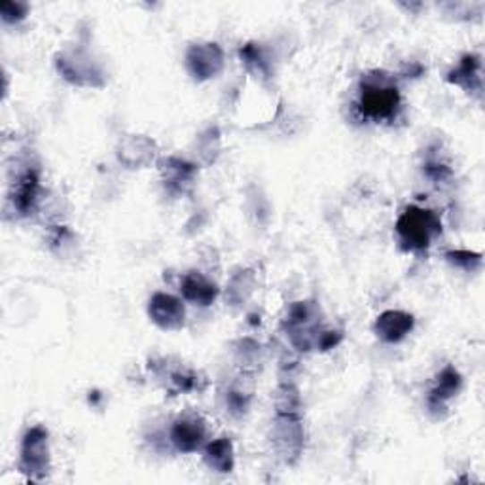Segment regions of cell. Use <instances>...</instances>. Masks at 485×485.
<instances>
[{
  "label": "cell",
  "instance_id": "cell-6",
  "mask_svg": "<svg viewBox=\"0 0 485 485\" xmlns=\"http://www.w3.org/2000/svg\"><path fill=\"white\" fill-rule=\"evenodd\" d=\"M57 71L67 82L82 88H103L105 74L97 61L84 50H69L57 55Z\"/></svg>",
  "mask_w": 485,
  "mask_h": 485
},
{
  "label": "cell",
  "instance_id": "cell-8",
  "mask_svg": "<svg viewBox=\"0 0 485 485\" xmlns=\"http://www.w3.org/2000/svg\"><path fill=\"white\" fill-rule=\"evenodd\" d=\"M205 436L207 425L201 415L186 412L174 419L171 429V442L181 454H193V451H198L205 444Z\"/></svg>",
  "mask_w": 485,
  "mask_h": 485
},
{
  "label": "cell",
  "instance_id": "cell-9",
  "mask_svg": "<svg viewBox=\"0 0 485 485\" xmlns=\"http://www.w3.org/2000/svg\"><path fill=\"white\" fill-rule=\"evenodd\" d=\"M149 317L161 330H181L186 320V310L183 300L166 293H157L150 298Z\"/></svg>",
  "mask_w": 485,
  "mask_h": 485
},
{
  "label": "cell",
  "instance_id": "cell-21",
  "mask_svg": "<svg viewBox=\"0 0 485 485\" xmlns=\"http://www.w3.org/2000/svg\"><path fill=\"white\" fill-rule=\"evenodd\" d=\"M241 59L245 61L247 67L258 74H268L269 72V67H268V61L262 54L260 47H258L256 44H247L245 47H241Z\"/></svg>",
  "mask_w": 485,
  "mask_h": 485
},
{
  "label": "cell",
  "instance_id": "cell-1",
  "mask_svg": "<svg viewBox=\"0 0 485 485\" xmlns=\"http://www.w3.org/2000/svg\"><path fill=\"white\" fill-rule=\"evenodd\" d=\"M400 91L383 72L366 74L361 82L359 112L368 120H391L400 108Z\"/></svg>",
  "mask_w": 485,
  "mask_h": 485
},
{
  "label": "cell",
  "instance_id": "cell-3",
  "mask_svg": "<svg viewBox=\"0 0 485 485\" xmlns=\"http://www.w3.org/2000/svg\"><path fill=\"white\" fill-rule=\"evenodd\" d=\"M286 334L290 342L300 351H311L317 349L319 337L322 334L320 319H319V307L313 302H298L286 315L285 320Z\"/></svg>",
  "mask_w": 485,
  "mask_h": 485
},
{
  "label": "cell",
  "instance_id": "cell-5",
  "mask_svg": "<svg viewBox=\"0 0 485 485\" xmlns=\"http://www.w3.org/2000/svg\"><path fill=\"white\" fill-rule=\"evenodd\" d=\"M47 438L50 434L40 425L29 429L23 436L20 471L32 480H42L50 472V440Z\"/></svg>",
  "mask_w": 485,
  "mask_h": 485
},
{
  "label": "cell",
  "instance_id": "cell-23",
  "mask_svg": "<svg viewBox=\"0 0 485 485\" xmlns=\"http://www.w3.org/2000/svg\"><path fill=\"white\" fill-rule=\"evenodd\" d=\"M425 173L429 179H432L434 183H444L446 179H449V167H446L444 164H427L425 166Z\"/></svg>",
  "mask_w": 485,
  "mask_h": 485
},
{
  "label": "cell",
  "instance_id": "cell-19",
  "mask_svg": "<svg viewBox=\"0 0 485 485\" xmlns=\"http://www.w3.org/2000/svg\"><path fill=\"white\" fill-rule=\"evenodd\" d=\"M446 260L466 273H474L481 268V254L472 251H449L446 252Z\"/></svg>",
  "mask_w": 485,
  "mask_h": 485
},
{
  "label": "cell",
  "instance_id": "cell-14",
  "mask_svg": "<svg viewBox=\"0 0 485 485\" xmlns=\"http://www.w3.org/2000/svg\"><path fill=\"white\" fill-rule=\"evenodd\" d=\"M181 294L190 303L207 307L217 300L218 288L213 281H208L203 273L190 271L181 281Z\"/></svg>",
  "mask_w": 485,
  "mask_h": 485
},
{
  "label": "cell",
  "instance_id": "cell-17",
  "mask_svg": "<svg viewBox=\"0 0 485 485\" xmlns=\"http://www.w3.org/2000/svg\"><path fill=\"white\" fill-rule=\"evenodd\" d=\"M205 464L218 474H230L235 468V449L230 438H218L205 446Z\"/></svg>",
  "mask_w": 485,
  "mask_h": 485
},
{
  "label": "cell",
  "instance_id": "cell-7",
  "mask_svg": "<svg viewBox=\"0 0 485 485\" xmlns=\"http://www.w3.org/2000/svg\"><path fill=\"white\" fill-rule=\"evenodd\" d=\"M186 67L188 72L200 82L218 76L224 69L222 47L215 42H200L190 46L186 52Z\"/></svg>",
  "mask_w": 485,
  "mask_h": 485
},
{
  "label": "cell",
  "instance_id": "cell-15",
  "mask_svg": "<svg viewBox=\"0 0 485 485\" xmlns=\"http://www.w3.org/2000/svg\"><path fill=\"white\" fill-rule=\"evenodd\" d=\"M461 387H463V378H461L459 371L455 368H451V366L444 368L438 374V379H436L434 389L429 395L430 412L446 410L447 402L454 396H457V393L461 391Z\"/></svg>",
  "mask_w": 485,
  "mask_h": 485
},
{
  "label": "cell",
  "instance_id": "cell-2",
  "mask_svg": "<svg viewBox=\"0 0 485 485\" xmlns=\"http://www.w3.org/2000/svg\"><path fill=\"white\" fill-rule=\"evenodd\" d=\"M396 234L404 251L421 252L427 251L432 241L442 234V222L438 215L429 208L412 205L396 220Z\"/></svg>",
  "mask_w": 485,
  "mask_h": 485
},
{
  "label": "cell",
  "instance_id": "cell-16",
  "mask_svg": "<svg viewBox=\"0 0 485 485\" xmlns=\"http://www.w3.org/2000/svg\"><path fill=\"white\" fill-rule=\"evenodd\" d=\"M447 82L463 88L468 93H480L481 91V59L474 54L464 55L457 67L447 74Z\"/></svg>",
  "mask_w": 485,
  "mask_h": 485
},
{
  "label": "cell",
  "instance_id": "cell-12",
  "mask_svg": "<svg viewBox=\"0 0 485 485\" xmlns=\"http://www.w3.org/2000/svg\"><path fill=\"white\" fill-rule=\"evenodd\" d=\"M159 171L167 190L173 193H184L193 184V176L198 173L196 166L188 164L186 159L181 157L164 159L159 164Z\"/></svg>",
  "mask_w": 485,
  "mask_h": 485
},
{
  "label": "cell",
  "instance_id": "cell-13",
  "mask_svg": "<svg viewBox=\"0 0 485 485\" xmlns=\"http://www.w3.org/2000/svg\"><path fill=\"white\" fill-rule=\"evenodd\" d=\"M38 173L37 171H25L18 183L13 184L12 188V203L13 208L18 211L21 217L30 215L35 211L37 201H38V191H40V184H38Z\"/></svg>",
  "mask_w": 485,
  "mask_h": 485
},
{
  "label": "cell",
  "instance_id": "cell-4",
  "mask_svg": "<svg viewBox=\"0 0 485 485\" xmlns=\"http://www.w3.org/2000/svg\"><path fill=\"white\" fill-rule=\"evenodd\" d=\"M303 425L300 413L296 412H277L271 427V444L277 451V457L288 464L300 459L303 451Z\"/></svg>",
  "mask_w": 485,
  "mask_h": 485
},
{
  "label": "cell",
  "instance_id": "cell-11",
  "mask_svg": "<svg viewBox=\"0 0 485 485\" xmlns=\"http://www.w3.org/2000/svg\"><path fill=\"white\" fill-rule=\"evenodd\" d=\"M415 327L413 315L398 310H389L376 319L374 332L385 344H398Z\"/></svg>",
  "mask_w": 485,
  "mask_h": 485
},
{
  "label": "cell",
  "instance_id": "cell-10",
  "mask_svg": "<svg viewBox=\"0 0 485 485\" xmlns=\"http://www.w3.org/2000/svg\"><path fill=\"white\" fill-rule=\"evenodd\" d=\"M118 159L127 169H144L157 156V144L144 135H127L118 144Z\"/></svg>",
  "mask_w": 485,
  "mask_h": 485
},
{
  "label": "cell",
  "instance_id": "cell-20",
  "mask_svg": "<svg viewBox=\"0 0 485 485\" xmlns=\"http://www.w3.org/2000/svg\"><path fill=\"white\" fill-rule=\"evenodd\" d=\"M169 383L176 393H190L200 389V379L196 371H191L188 368H179L169 371Z\"/></svg>",
  "mask_w": 485,
  "mask_h": 485
},
{
  "label": "cell",
  "instance_id": "cell-22",
  "mask_svg": "<svg viewBox=\"0 0 485 485\" xmlns=\"http://www.w3.org/2000/svg\"><path fill=\"white\" fill-rule=\"evenodd\" d=\"M27 10H29V6L23 3H4L3 6H0V13H3V20L6 23L21 21L27 15Z\"/></svg>",
  "mask_w": 485,
  "mask_h": 485
},
{
  "label": "cell",
  "instance_id": "cell-18",
  "mask_svg": "<svg viewBox=\"0 0 485 485\" xmlns=\"http://www.w3.org/2000/svg\"><path fill=\"white\" fill-rule=\"evenodd\" d=\"M254 286H256L254 273L251 269L241 271L230 281L228 293H225V300H230L234 305L245 303L251 298V294L254 293Z\"/></svg>",
  "mask_w": 485,
  "mask_h": 485
}]
</instances>
